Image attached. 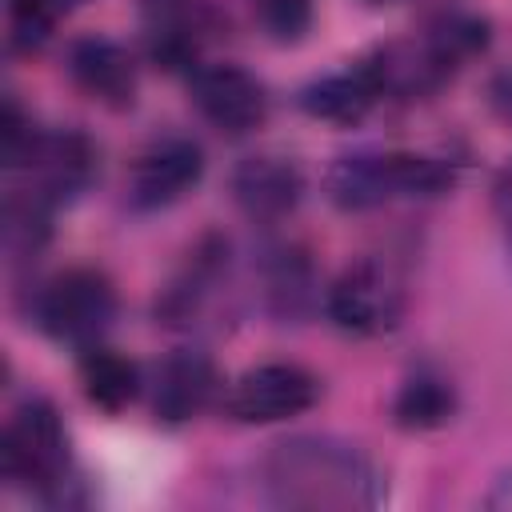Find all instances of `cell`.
<instances>
[{
	"instance_id": "ac0fdd59",
	"label": "cell",
	"mask_w": 512,
	"mask_h": 512,
	"mask_svg": "<svg viewBox=\"0 0 512 512\" xmlns=\"http://www.w3.org/2000/svg\"><path fill=\"white\" fill-rule=\"evenodd\" d=\"M488 504H492V508H512V472H504V476L496 480V488H492Z\"/></svg>"
},
{
	"instance_id": "4fadbf2b",
	"label": "cell",
	"mask_w": 512,
	"mask_h": 512,
	"mask_svg": "<svg viewBox=\"0 0 512 512\" xmlns=\"http://www.w3.org/2000/svg\"><path fill=\"white\" fill-rule=\"evenodd\" d=\"M380 96H384V88H380L372 64L364 60L360 68H348V72H336V76L308 84L300 92V108L316 120H328V124H360Z\"/></svg>"
},
{
	"instance_id": "7a4b0ae2",
	"label": "cell",
	"mask_w": 512,
	"mask_h": 512,
	"mask_svg": "<svg viewBox=\"0 0 512 512\" xmlns=\"http://www.w3.org/2000/svg\"><path fill=\"white\" fill-rule=\"evenodd\" d=\"M0 468L12 484L40 496H56L68 484V432L56 408L40 396H28L4 424Z\"/></svg>"
},
{
	"instance_id": "8fae6325",
	"label": "cell",
	"mask_w": 512,
	"mask_h": 512,
	"mask_svg": "<svg viewBox=\"0 0 512 512\" xmlns=\"http://www.w3.org/2000/svg\"><path fill=\"white\" fill-rule=\"evenodd\" d=\"M216 364L204 352H172L160 360L156 380H152V412L164 424H184L208 408L216 396Z\"/></svg>"
},
{
	"instance_id": "9c48e42d",
	"label": "cell",
	"mask_w": 512,
	"mask_h": 512,
	"mask_svg": "<svg viewBox=\"0 0 512 512\" xmlns=\"http://www.w3.org/2000/svg\"><path fill=\"white\" fill-rule=\"evenodd\" d=\"M24 172L32 180V192H40L48 204L80 196L96 176V148L80 132H56L36 136L32 156L24 160Z\"/></svg>"
},
{
	"instance_id": "8992f818",
	"label": "cell",
	"mask_w": 512,
	"mask_h": 512,
	"mask_svg": "<svg viewBox=\"0 0 512 512\" xmlns=\"http://www.w3.org/2000/svg\"><path fill=\"white\" fill-rule=\"evenodd\" d=\"M192 104L196 112L232 136H244L264 124L268 92L264 84L240 64H204L192 72Z\"/></svg>"
},
{
	"instance_id": "5bb4252c",
	"label": "cell",
	"mask_w": 512,
	"mask_h": 512,
	"mask_svg": "<svg viewBox=\"0 0 512 512\" xmlns=\"http://www.w3.org/2000/svg\"><path fill=\"white\" fill-rule=\"evenodd\" d=\"M80 384H84L88 404H96L100 412H112L116 416V412H124L136 400V392H140V368L128 356L92 344L84 352V360H80Z\"/></svg>"
},
{
	"instance_id": "30bf717a",
	"label": "cell",
	"mask_w": 512,
	"mask_h": 512,
	"mask_svg": "<svg viewBox=\"0 0 512 512\" xmlns=\"http://www.w3.org/2000/svg\"><path fill=\"white\" fill-rule=\"evenodd\" d=\"M304 196V176L288 156H248L232 168V200L252 220H280Z\"/></svg>"
},
{
	"instance_id": "d6986e66",
	"label": "cell",
	"mask_w": 512,
	"mask_h": 512,
	"mask_svg": "<svg viewBox=\"0 0 512 512\" xmlns=\"http://www.w3.org/2000/svg\"><path fill=\"white\" fill-rule=\"evenodd\" d=\"M40 4H44V8H48L56 20H60V16H68L72 8H80V4H88V0H40Z\"/></svg>"
},
{
	"instance_id": "277c9868",
	"label": "cell",
	"mask_w": 512,
	"mask_h": 512,
	"mask_svg": "<svg viewBox=\"0 0 512 512\" xmlns=\"http://www.w3.org/2000/svg\"><path fill=\"white\" fill-rule=\"evenodd\" d=\"M328 316L352 336H384L404 316V292L396 276L372 260L348 264L328 288Z\"/></svg>"
},
{
	"instance_id": "ba28073f",
	"label": "cell",
	"mask_w": 512,
	"mask_h": 512,
	"mask_svg": "<svg viewBox=\"0 0 512 512\" xmlns=\"http://www.w3.org/2000/svg\"><path fill=\"white\" fill-rule=\"evenodd\" d=\"M68 76L88 100L104 108H132L136 100V64L128 48L108 36L76 40L68 48Z\"/></svg>"
},
{
	"instance_id": "ffe728a7",
	"label": "cell",
	"mask_w": 512,
	"mask_h": 512,
	"mask_svg": "<svg viewBox=\"0 0 512 512\" xmlns=\"http://www.w3.org/2000/svg\"><path fill=\"white\" fill-rule=\"evenodd\" d=\"M364 4H392V0H364Z\"/></svg>"
},
{
	"instance_id": "3957f363",
	"label": "cell",
	"mask_w": 512,
	"mask_h": 512,
	"mask_svg": "<svg viewBox=\"0 0 512 512\" xmlns=\"http://www.w3.org/2000/svg\"><path fill=\"white\" fill-rule=\"evenodd\" d=\"M116 316V288L96 268H64L36 296V324L60 340L92 348Z\"/></svg>"
},
{
	"instance_id": "5b68a950",
	"label": "cell",
	"mask_w": 512,
	"mask_h": 512,
	"mask_svg": "<svg viewBox=\"0 0 512 512\" xmlns=\"http://www.w3.org/2000/svg\"><path fill=\"white\" fill-rule=\"evenodd\" d=\"M320 396V380L288 360L256 364L244 376H236L228 392V412L240 424H280L300 412H308Z\"/></svg>"
},
{
	"instance_id": "7c38bea8",
	"label": "cell",
	"mask_w": 512,
	"mask_h": 512,
	"mask_svg": "<svg viewBox=\"0 0 512 512\" xmlns=\"http://www.w3.org/2000/svg\"><path fill=\"white\" fill-rule=\"evenodd\" d=\"M328 200L344 212H364L376 208L392 196H400V180H396V152H356V156H340L328 176H324Z\"/></svg>"
},
{
	"instance_id": "6da1fadb",
	"label": "cell",
	"mask_w": 512,
	"mask_h": 512,
	"mask_svg": "<svg viewBox=\"0 0 512 512\" xmlns=\"http://www.w3.org/2000/svg\"><path fill=\"white\" fill-rule=\"evenodd\" d=\"M264 488L280 508H372L380 476L372 460L336 436H292L264 456Z\"/></svg>"
},
{
	"instance_id": "2e32d148",
	"label": "cell",
	"mask_w": 512,
	"mask_h": 512,
	"mask_svg": "<svg viewBox=\"0 0 512 512\" xmlns=\"http://www.w3.org/2000/svg\"><path fill=\"white\" fill-rule=\"evenodd\" d=\"M48 240V200L32 188H12L4 200V252L12 260L36 256Z\"/></svg>"
},
{
	"instance_id": "9a60e30c",
	"label": "cell",
	"mask_w": 512,
	"mask_h": 512,
	"mask_svg": "<svg viewBox=\"0 0 512 512\" xmlns=\"http://www.w3.org/2000/svg\"><path fill=\"white\" fill-rule=\"evenodd\" d=\"M452 412H456V392L444 376H432V372L408 376L404 388L396 392V404H392L396 424L408 432H432V428L448 424Z\"/></svg>"
},
{
	"instance_id": "e0dca14e",
	"label": "cell",
	"mask_w": 512,
	"mask_h": 512,
	"mask_svg": "<svg viewBox=\"0 0 512 512\" xmlns=\"http://www.w3.org/2000/svg\"><path fill=\"white\" fill-rule=\"evenodd\" d=\"M252 8L260 28L280 44L300 40L312 24V0H252Z\"/></svg>"
},
{
	"instance_id": "52a82bcc",
	"label": "cell",
	"mask_w": 512,
	"mask_h": 512,
	"mask_svg": "<svg viewBox=\"0 0 512 512\" xmlns=\"http://www.w3.org/2000/svg\"><path fill=\"white\" fill-rule=\"evenodd\" d=\"M204 176V152L188 136H160L152 140L128 176V192L136 208H164L188 196Z\"/></svg>"
}]
</instances>
